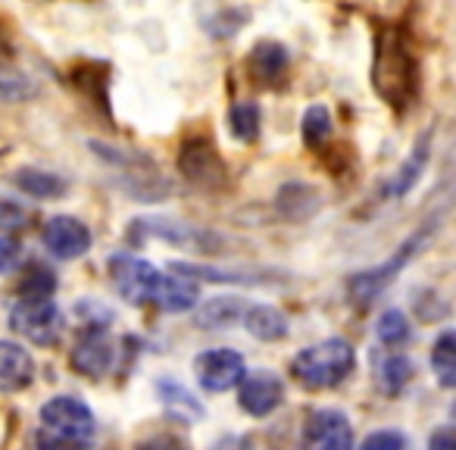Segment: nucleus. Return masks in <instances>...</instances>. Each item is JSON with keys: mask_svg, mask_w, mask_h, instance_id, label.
I'll use <instances>...</instances> for the list:
<instances>
[{"mask_svg": "<svg viewBox=\"0 0 456 450\" xmlns=\"http://www.w3.org/2000/svg\"><path fill=\"white\" fill-rule=\"evenodd\" d=\"M419 85H422V70L410 47L403 29L381 26L375 32L372 51V88L391 110L403 113L416 103Z\"/></svg>", "mask_w": 456, "mask_h": 450, "instance_id": "obj_1", "label": "nucleus"}, {"mask_svg": "<svg viewBox=\"0 0 456 450\" xmlns=\"http://www.w3.org/2000/svg\"><path fill=\"white\" fill-rule=\"evenodd\" d=\"M94 413L76 397H53L41 406V450H88L94 438Z\"/></svg>", "mask_w": 456, "mask_h": 450, "instance_id": "obj_2", "label": "nucleus"}, {"mask_svg": "<svg viewBox=\"0 0 456 450\" xmlns=\"http://www.w3.org/2000/svg\"><path fill=\"white\" fill-rule=\"evenodd\" d=\"M91 151H94L103 163L113 166L122 191L132 194L134 200L157 203L169 197V191H172L169 178L163 176V169H159L147 153L126 151V147H110V144H103V141H91Z\"/></svg>", "mask_w": 456, "mask_h": 450, "instance_id": "obj_3", "label": "nucleus"}, {"mask_svg": "<svg viewBox=\"0 0 456 450\" xmlns=\"http://www.w3.org/2000/svg\"><path fill=\"white\" fill-rule=\"evenodd\" d=\"M356 354L344 338H329V341H319L313 348L300 350L291 360V375L300 385L313 388V391H322V388H335L354 372Z\"/></svg>", "mask_w": 456, "mask_h": 450, "instance_id": "obj_4", "label": "nucleus"}, {"mask_svg": "<svg viewBox=\"0 0 456 450\" xmlns=\"http://www.w3.org/2000/svg\"><path fill=\"white\" fill-rule=\"evenodd\" d=\"M428 235H435V222H425L422 229L416 232V235H410L403 244H400L397 250H394L391 257H387L381 266L375 269H362V273H356L354 279H350L347 291L350 298H354V304H369V300H375L381 291H385L387 285H391L394 279H397L400 273H403V266L412 260V257L419 254V248H422L425 241H428Z\"/></svg>", "mask_w": 456, "mask_h": 450, "instance_id": "obj_5", "label": "nucleus"}, {"mask_svg": "<svg viewBox=\"0 0 456 450\" xmlns=\"http://www.w3.org/2000/svg\"><path fill=\"white\" fill-rule=\"evenodd\" d=\"M178 172L188 184L200 191H222L228 184V166L216 144L203 135L188 138L178 147Z\"/></svg>", "mask_w": 456, "mask_h": 450, "instance_id": "obj_6", "label": "nucleus"}, {"mask_svg": "<svg viewBox=\"0 0 456 450\" xmlns=\"http://www.w3.org/2000/svg\"><path fill=\"white\" fill-rule=\"evenodd\" d=\"M110 275H113L116 291L134 307L157 304L159 288H163V279H166L153 263L141 260V257H132V254H116L113 260H110Z\"/></svg>", "mask_w": 456, "mask_h": 450, "instance_id": "obj_7", "label": "nucleus"}, {"mask_svg": "<svg viewBox=\"0 0 456 450\" xmlns=\"http://www.w3.org/2000/svg\"><path fill=\"white\" fill-rule=\"evenodd\" d=\"M10 325L32 344H53L63 331V316L51 298H22L10 310Z\"/></svg>", "mask_w": 456, "mask_h": 450, "instance_id": "obj_8", "label": "nucleus"}, {"mask_svg": "<svg viewBox=\"0 0 456 450\" xmlns=\"http://www.w3.org/2000/svg\"><path fill=\"white\" fill-rule=\"evenodd\" d=\"M304 450H354V429L350 419L341 410H316L306 416L304 438H300Z\"/></svg>", "mask_w": 456, "mask_h": 450, "instance_id": "obj_9", "label": "nucleus"}, {"mask_svg": "<svg viewBox=\"0 0 456 450\" xmlns=\"http://www.w3.org/2000/svg\"><path fill=\"white\" fill-rule=\"evenodd\" d=\"M41 244L51 250L57 260H76L85 257L94 244L91 229L76 216H53L47 219V225L41 229Z\"/></svg>", "mask_w": 456, "mask_h": 450, "instance_id": "obj_10", "label": "nucleus"}, {"mask_svg": "<svg viewBox=\"0 0 456 450\" xmlns=\"http://www.w3.org/2000/svg\"><path fill=\"white\" fill-rule=\"evenodd\" d=\"M194 372L200 379V385L207 391H228L244 379V356L232 348H216V350H203L194 360Z\"/></svg>", "mask_w": 456, "mask_h": 450, "instance_id": "obj_11", "label": "nucleus"}, {"mask_svg": "<svg viewBox=\"0 0 456 450\" xmlns=\"http://www.w3.org/2000/svg\"><path fill=\"white\" fill-rule=\"evenodd\" d=\"M238 385H241V391H238L241 410L250 413V416H256V419L269 416V413L281 404V397H285V385H281L279 375L269 372V369H260V372L244 375Z\"/></svg>", "mask_w": 456, "mask_h": 450, "instance_id": "obj_12", "label": "nucleus"}, {"mask_svg": "<svg viewBox=\"0 0 456 450\" xmlns=\"http://www.w3.org/2000/svg\"><path fill=\"white\" fill-rule=\"evenodd\" d=\"M113 356H116V350H113V341H110L107 329L91 325V329L78 338L76 350H72V366L82 375H88V379H103V375L110 372V366H113Z\"/></svg>", "mask_w": 456, "mask_h": 450, "instance_id": "obj_13", "label": "nucleus"}, {"mask_svg": "<svg viewBox=\"0 0 456 450\" xmlns=\"http://www.w3.org/2000/svg\"><path fill=\"white\" fill-rule=\"evenodd\" d=\"M248 66H250V76L254 82L266 85V88H279L281 82L288 78V70H291V53L281 41H256L250 47V57H248Z\"/></svg>", "mask_w": 456, "mask_h": 450, "instance_id": "obj_14", "label": "nucleus"}, {"mask_svg": "<svg viewBox=\"0 0 456 450\" xmlns=\"http://www.w3.org/2000/svg\"><path fill=\"white\" fill-rule=\"evenodd\" d=\"M144 238H163V241L182 244V248H200L209 241L207 232H197L188 222L175 219H134L132 229H128V241L141 244Z\"/></svg>", "mask_w": 456, "mask_h": 450, "instance_id": "obj_15", "label": "nucleus"}, {"mask_svg": "<svg viewBox=\"0 0 456 450\" xmlns=\"http://www.w3.org/2000/svg\"><path fill=\"white\" fill-rule=\"evenodd\" d=\"M319 207H322V191L310 182H288L275 194V209L288 222L310 219V216L319 213Z\"/></svg>", "mask_w": 456, "mask_h": 450, "instance_id": "obj_16", "label": "nucleus"}, {"mask_svg": "<svg viewBox=\"0 0 456 450\" xmlns=\"http://www.w3.org/2000/svg\"><path fill=\"white\" fill-rule=\"evenodd\" d=\"M35 379V360L26 348L0 341V391H22Z\"/></svg>", "mask_w": 456, "mask_h": 450, "instance_id": "obj_17", "label": "nucleus"}, {"mask_svg": "<svg viewBox=\"0 0 456 450\" xmlns=\"http://www.w3.org/2000/svg\"><path fill=\"white\" fill-rule=\"evenodd\" d=\"M248 22H250V10L238 7V4H209L200 13V29L213 41L235 38Z\"/></svg>", "mask_w": 456, "mask_h": 450, "instance_id": "obj_18", "label": "nucleus"}, {"mask_svg": "<svg viewBox=\"0 0 456 450\" xmlns=\"http://www.w3.org/2000/svg\"><path fill=\"white\" fill-rule=\"evenodd\" d=\"M431 144H435V128H425L422 135L416 138V144H412L410 157L403 160V166L397 169V178H394V197H403L410 194L412 188H416V182L425 176V169H428V160H431Z\"/></svg>", "mask_w": 456, "mask_h": 450, "instance_id": "obj_19", "label": "nucleus"}, {"mask_svg": "<svg viewBox=\"0 0 456 450\" xmlns=\"http://www.w3.org/2000/svg\"><path fill=\"white\" fill-rule=\"evenodd\" d=\"M10 182L28 197H38V200H53V197H63L66 194V178L57 176V172H47V169H35V166H22L10 176Z\"/></svg>", "mask_w": 456, "mask_h": 450, "instance_id": "obj_20", "label": "nucleus"}, {"mask_svg": "<svg viewBox=\"0 0 456 450\" xmlns=\"http://www.w3.org/2000/svg\"><path fill=\"white\" fill-rule=\"evenodd\" d=\"M200 300V288H197L194 279L188 275H166L163 288H159L157 307L166 313H184Z\"/></svg>", "mask_w": 456, "mask_h": 450, "instance_id": "obj_21", "label": "nucleus"}, {"mask_svg": "<svg viewBox=\"0 0 456 450\" xmlns=\"http://www.w3.org/2000/svg\"><path fill=\"white\" fill-rule=\"evenodd\" d=\"M244 323L250 335L260 341H281L288 335V319L275 307H250L244 310Z\"/></svg>", "mask_w": 456, "mask_h": 450, "instance_id": "obj_22", "label": "nucleus"}, {"mask_svg": "<svg viewBox=\"0 0 456 450\" xmlns=\"http://www.w3.org/2000/svg\"><path fill=\"white\" fill-rule=\"evenodd\" d=\"M431 369H435L437 381L444 388L456 385V335L453 331H441V338L435 341V350H431Z\"/></svg>", "mask_w": 456, "mask_h": 450, "instance_id": "obj_23", "label": "nucleus"}, {"mask_svg": "<svg viewBox=\"0 0 456 450\" xmlns=\"http://www.w3.org/2000/svg\"><path fill=\"white\" fill-rule=\"evenodd\" d=\"M244 300L241 298H213L207 304V310L200 313L203 329H222V325H232L235 319L244 316Z\"/></svg>", "mask_w": 456, "mask_h": 450, "instance_id": "obj_24", "label": "nucleus"}, {"mask_svg": "<svg viewBox=\"0 0 456 450\" xmlns=\"http://www.w3.org/2000/svg\"><path fill=\"white\" fill-rule=\"evenodd\" d=\"M228 132L235 135L238 141H254L260 135V107L256 103H235L228 110Z\"/></svg>", "mask_w": 456, "mask_h": 450, "instance_id": "obj_25", "label": "nucleus"}, {"mask_svg": "<svg viewBox=\"0 0 456 450\" xmlns=\"http://www.w3.org/2000/svg\"><path fill=\"white\" fill-rule=\"evenodd\" d=\"M300 132H304L306 147L319 151V147H322L325 141L331 138V113H329V107L316 103V107L306 110L304 119H300Z\"/></svg>", "mask_w": 456, "mask_h": 450, "instance_id": "obj_26", "label": "nucleus"}, {"mask_svg": "<svg viewBox=\"0 0 456 450\" xmlns=\"http://www.w3.org/2000/svg\"><path fill=\"white\" fill-rule=\"evenodd\" d=\"M76 85L85 91V94L91 97L94 103H101V107H107V66L103 63H82L76 70Z\"/></svg>", "mask_w": 456, "mask_h": 450, "instance_id": "obj_27", "label": "nucleus"}, {"mask_svg": "<svg viewBox=\"0 0 456 450\" xmlns=\"http://www.w3.org/2000/svg\"><path fill=\"white\" fill-rule=\"evenodd\" d=\"M406 338H410V319L403 316L400 310H387V313H381V319H379V341H385V344H403Z\"/></svg>", "mask_w": 456, "mask_h": 450, "instance_id": "obj_28", "label": "nucleus"}, {"mask_svg": "<svg viewBox=\"0 0 456 450\" xmlns=\"http://www.w3.org/2000/svg\"><path fill=\"white\" fill-rule=\"evenodd\" d=\"M410 375H412V363L406 356H391L381 366V385H385L387 394H400L406 388V381H410Z\"/></svg>", "mask_w": 456, "mask_h": 450, "instance_id": "obj_29", "label": "nucleus"}, {"mask_svg": "<svg viewBox=\"0 0 456 450\" xmlns=\"http://www.w3.org/2000/svg\"><path fill=\"white\" fill-rule=\"evenodd\" d=\"M32 94H35V85L28 78L0 72V103H22Z\"/></svg>", "mask_w": 456, "mask_h": 450, "instance_id": "obj_30", "label": "nucleus"}, {"mask_svg": "<svg viewBox=\"0 0 456 450\" xmlns=\"http://www.w3.org/2000/svg\"><path fill=\"white\" fill-rule=\"evenodd\" d=\"M51 291H53V275L47 273V269H41V266L28 269V275L22 279V285H20L22 298H51Z\"/></svg>", "mask_w": 456, "mask_h": 450, "instance_id": "obj_31", "label": "nucleus"}, {"mask_svg": "<svg viewBox=\"0 0 456 450\" xmlns=\"http://www.w3.org/2000/svg\"><path fill=\"white\" fill-rule=\"evenodd\" d=\"M360 450H406V438L394 429L372 431V435L360 444Z\"/></svg>", "mask_w": 456, "mask_h": 450, "instance_id": "obj_32", "label": "nucleus"}, {"mask_svg": "<svg viewBox=\"0 0 456 450\" xmlns=\"http://www.w3.org/2000/svg\"><path fill=\"white\" fill-rule=\"evenodd\" d=\"M159 394H166L172 406H184V410H191V413H197V416H200V406L194 404V397H191L184 388L172 385V381H159Z\"/></svg>", "mask_w": 456, "mask_h": 450, "instance_id": "obj_33", "label": "nucleus"}, {"mask_svg": "<svg viewBox=\"0 0 456 450\" xmlns=\"http://www.w3.org/2000/svg\"><path fill=\"white\" fill-rule=\"evenodd\" d=\"M22 257V244L13 235H0V273H7L20 263Z\"/></svg>", "mask_w": 456, "mask_h": 450, "instance_id": "obj_34", "label": "nucleus"}, {"mask_svg": "<svg viewBox=\"0 0 456 450\" xmlns=\"http://www.w3.org/2000/svg\"><path fill=\"white\" fill-rule=\"evenodd\" d=\"M26 225V209L10 200H0V229H22Z\"/></svg>", "mask_w": 456, "mask_h": 450, "instance_id": "obj_35", "label": "nucleus"}, {"mask_svg": "<svg viewBox=\"0 0 456 450\" xmlns=\"http://www.w3.org/2000/svg\"><path fill=\"white\" fill-rule=\"evenodd\" d=\"M134 450H188V444L175 435H153L147 441H141Z\"/></svg>", "mask_w": 456, "mask_h": 450, "instance_id": "obj_36", "label": "nucleus"}, {"mask_svg": "<svg viewBox=\"0 0 456 450\" xmlns=\"http://www.w3.org/2000/svg\"><path fill=\"white\" fill-rule=\"evenodd\" d=\"M428 450H456L453 431H450V429L435 431V435H431V441H428Z\"/></svg>", "mask_w": 456, "mask_h": 450, "instance_id": "obj_37", "label": "nucleus"}]
</instances>
